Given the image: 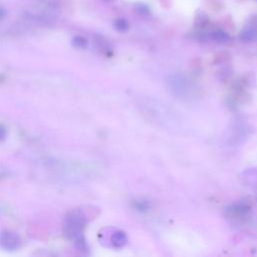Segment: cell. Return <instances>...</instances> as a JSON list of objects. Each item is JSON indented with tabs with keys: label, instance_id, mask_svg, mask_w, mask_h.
I'll use <instances>...</instances> for the list:
<instances>
[{
	"label": "cell",
	"instance_id": "cell-19",
	"mask_svg": "<svg viewBox=\"0 0 257 257\" xmlns=\"http://www.w3.org/2000/svg\"><path fill=\"white\" fill-rule=\"evenodd\" d=\"M6 16H7V10L3 6H0V21L3 20Z\"/></svg>",
	"mask_w": 257,
	"mask_h": 257
},
{
	"label": "cell",
	"instance_id": "cell-21",
	"mask_svg": "<svg viewBox=\"0 0 257 257\" xmlns=\"http://www.w3.org/2000/svg\"><path fill=\"white\" fill-rule=\"evenodd\" d=\"M255 1H256V2H257V0H255Z\"/></svg>",
	"mask_w": 257,
	"mask_h": 257
},
{
	"label": "cell",
	"instance_id": "cell-10",
	"mask_svg": "<svg viewBox=\"0 0 257 257\" xmlns=\"http://www.w3.org/2000/svg\"><path fill=\"white\" fill-rule=\"evenodd\" d=\"M72 44L77 50H85L89 46V40L83 36H75L72 39Z\"/></svg>",
	"mask_w": 257,
	"mask_h": 257
},
{
	"label": "cell",
	"instance_id": "cell-7",
	"mask_svg": "<svg viewBox=\"0 0 257 257\" xmlns=\"http://www.w3.org/2000/svg\"><path fill=\"white\" fill-rule=\"evenodd\" d=\"M209 38H211L214 42L219 43V44H226L231 40V37L225 32L224 30L221 29H216L212 31L210 35H209Z\"/></svg>",
	"mask_w": 257,
	"mask_h": 257
},
{
	"label": "cell",
	"instance_id": "cell-6",
	"mask_svg": "<svg viewBox=\"0 0 257 257\" xmlns=\"http://www.w3.org/2000/svg\"><path fill=\"white\" fill-rule=\"evenodd\" d=\"M241 181L246 187L257 189V169L251 168L245 170L241 174Z\"/></svg>",
	"mask_w": 257,
	"mask_h": 257
},
{
	"label": "cell",
	"instance_id": "cell-11",
	"mask_svg": "<svg viewBox=\"0 0 257 257\" xmlns=\"http://www.w3.org/2000/svg\"><path fill=\"white\" fill-rule=\"evenodd\" d=\"M134 10L137 14L141 16H149L151 14V9L146 3L138 2L134 4Z\"/></svg>",
	"mask_w": 257,
	"mask_h": 257
},
{
	"label": "cell",
	"instance_id": "cell-9",
	"mask_svg": "<svg viewBox=\"0 0 257 257\" xmlns=\"http://www.w3.org/2000/svg\"><path fill=\"white\" fill-rule=\"evenodd\" d=\"M239 38L243 42H251L257 38V29L247 26L239 35Z\"/></svg>",
	"mask_w": 257,
	"mask_h": 257
},
{
	"label": "cell",
	"instance_id": "cell-13",
	"mask_svg": "<svg viewBox=\"0 0 257 257\" xmlns=\"http://www.w3.org/2000/svg\"><path fill=\"white\" fill-rule=\"evenodd\" d=\"M94 44L102 52H109L110 51V45H109V43L102 37H94Z\"/></svg>",
	"mask_w": 257,
	"mask_h": 257
},
{
	"label": "cell",
	"instance_id": "cell-14",
	"mask_svg": "<svg viewBox=\"0 0 257 257\" xmlns=\"http://www.w3.org/2000/svg\"><path fill=\"white\" fill-rule=\"evenodd\" d=\"M134 208L136 209V210H138L140 212L148 211L149 209H150V203L148 201H145V200L135 201L134 202Z\"/></svg>",
	"mask_w": 257,
	"mask_h": 257
},
{
	"label": "cell",
	"instance_id": "cell-15",
	"mask_svg": "<svg viewBox=\"0 0 257 257\" xmlns=\"http://www.w3.org/2000/svg\"><path fill=\"white\" fill-rule=\"evenodd\" d=\"M75 244H76V247L82 251L84 253H88L89 252V246L86 242V240L84 239V237H80L78 239L75 240Z\"/></svg>",
	"mask_w": 257,
	"mask_h": 257
},
{
	"label": "cell",
	"instance_id": "cell-5",
	"mask_svg": "<svg viewBox=\"0 0 257 257\" xmlns=\"http://www.w3.org/2000/svg\"><path fill=\"white\" fill-rule=\"evenodd\" d=\"M250 214V207L245 204H233L225 208L224 215L230 219H244Z\"/></svg>",
	"mask_w": 257,
	"mask_h": 257
},
{
	"label": "cell",
	"instance_id": "cell-20",
	"mask_svg": "<svg viewBox=\"0 0 257 257\" xmlns=\"http://www.w3.org/2000/svg\"><path fill=\"white\" fill-rule=\"evenodd\" d=\"M104 2H110V1H114V0H102Z\"/></svg>",
	"mask_w": 257,
	"mask_h": 257
},
{
	"label": "cell",
	"instance_id": "cell-8",
	"mask_svg": "<svg viewBox=\"0 0 257 257\" xmlns=\"http://www.w3.org/2000/svg\"><path fill=\"white\" fill-rule=\"evenodd\" d=\"M128 242V236L123 231H116L110 236V243L116 248L124 247Z\"/></svg>",
	"mask_w": 257,
	"mask_h": 257
},
{
	"label": "cell",
	"instance_id": "cell-4",
	"mask_svg": "<svg viewBox=\"0 0 257 257\" xmlns=\"http://www.w3.org/2000/svg\"><path fill=\"white\" fill-rule=\"evenodd\" d=\"M21 245L19 236L13 231L3 230L0 232V247L6 251L18 250Z\"/></svg>",
	"mask_w": 257,
	"mask_h": 257
},
{
	"label": "cell",
	"instance_id": "cell-2",
	"mask_svg": "<svg viewBox=\"0 0 257 257\" xmlns=\"http://www.w3.org/2000/svg\"><path fill=\"white\" fill-rule=\"evenodd\" d=\"M58 14L59 9L57 8V6L51 3H46L35 6L32 9L26 11L24 13V16L27 18V20L31 22L42 24L55 20V18H57Z\"/></svg>",
	"mask_w": 257,
	"mask_h": 257
},
{
	"label": "cell",
	"instance_id": "cell-3",
	"mask_svg": "<svg viewBox=\"0 0 257 257\" xmlns=\"http://www.w3.org/2000/svg\"><path fill=\"white\" fill-rule=\"evenodd\" d=\"M169 85L173 93L179 96V98H187L191 93L192 87L190 84V79H188L183 74L173 75L169 80Z\"/></svg>",
	"mask_w": 257,
	"mask_h": 257
},
{
	"label": "cell",
	"instance_id": "cell-17",
	"mask_svg": "<svg viewBox=\"0 0 257 257\" xmlns=\"http://www.w3.org/2000/svg\"><path fill=\"white\" fill-rule=\"evenodd\" d=\"M6 137H7V128L4 126L0 125V142L4 141Z\"/></svg>",
	"mask_w": 257,
	"mask_h": 257
},
{
	"label": "cell",
	"instance_id": "cell-1",
	"mask_svg": "<svg viewBox=\"0 0 257 257\" xmlns=\"http://www.w3.org/2000/svg\"><path fill=\"white\" fill-rule=\"evenodd\" d=\"M87 225V218L83 211L75 209L70 211L63 220V235L69 240H76L83 237L84 230Z\"/></svg>",
	"mask_w": 257,
	"mask_h": 257
},
{
	"label": "cell",
	"instance_id": "cell-16",
	"mask_svg": "<svg viewBox=\"0 0 257 257\" xmlns=\"http://www.w3.org/2000/svg\"><path fill=\"white\" fill-rule=\"evenodd\" d=\"M208 16L205 13H198L196 15V25L199 27H203L208 23Z\"/></svg>",
	"mask_w": 257,
	"mask_h": 257
},
{
	"label": "cell",
	"instance_id": "cell-18",
	"mask_svg": "<svg viewBox=\"0 0 257 257\" xmlns=\"http://www.w3.org/2000/svg\"><path fill=\"white\" fill-rule=\"evenodd\" d=\"M248 26L257 29V15L252 16V18H251V19L249 20V22H248Z\"/></svg>",
	"mask_w": 257,
	"mask_h": 257
},
{
	"label": "cell",
	"instance_id": "cell-12",
	"mask_svg": "<svg viewBox=\"0 0 257 257\" xmlns=\"http://www.w3.org/2000/svg\"><path fill=\"white\" fill-rule=\"evenodd\" d=\"M114 27L119 32H127L130 29V23L125 18H118L114 21Z\"/></svg>",
	"mask_w": 257,
	"mask_h": 257
}]
</instances>
